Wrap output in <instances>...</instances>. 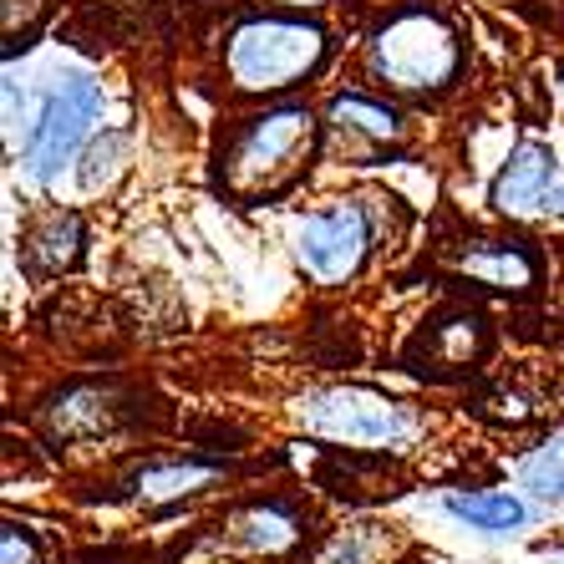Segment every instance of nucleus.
Masks as SVG:
<instances>
[{"label": "nucleus", "instance_id": "obj_1", "mask_svg": "<svg viewBox=\"0 0 564 564\" xmlns=\"http://www.w3.org/2000/svg\"><path fill=\"white\" fill-rule=\"evenodd\" d=\"M321 62V31L301 21H245L229 41V72L239 87L264 93V87H290Z\"/></svg>", "mask_w": 564, "mask_h": 564}, {"label": "nucleus", "instance_id": "obj_2", "mask_svg": "<svg viewBox=\"0 0 564 564\" xmlns=\"http://www.w3.org/2000/svg\"><path fill=\"white\" fill-rule=\"evenodd\" d=\"M311 143H315V128H311V112H301V107L254 118L250 128L239 132L235 153H229V188L235 194H260V188L270 194L311 158Z\"/></svg>", "mask_w": 564, "mask_h": 564}, {"label": "nucleus", "instance_id": "obj_3", "mask_svg": "<svg viewBox=\"0 0 564 564\" xmlns=\"http://www.w3.org/2000/svg\"><path fill=\"white\" fill-rule=\"evenodd\" d=\"M377 66L397 87H443L458 66V46L447 36V26L427 11H402L377 41Z\"/></svg>", "mask_w": 564, "mask_h": 564}, {"label": "nucleus", "instance_id": "obj_4", "mask_svg": "<svg viewBox=\"0 0 564 564\" xmlns=\"http://www.w3.org/2000/svg\"><path fill=\"white\" fill-rule=\"evenodd\" d=\"M305 427H315L330 443L351 447H387L412 427V417L397 408L392 397L361 392V387H336L305 402Z\"/></svg>", "mask_w": 564, "mask_h": 564}, {"label": "nucleus", "instance_id": "obj_5", "mask_svg": "<svg viewBox=\"0 0 564 564\" xmlns=\"http://www.w3.org/2000/svg\"><path fill=\"white\" fill-rule=\"evenodd\" d=\"M102 112V93H97V82L87 77H62L56 82V93L46 97L41 107V122L31 132V148H26V163L36 178H56V173L72 163V153L82 148L87 128L97 122Z\"/></svg>", "mask_w": 564, "mask_h": 564}, {"label": "nucleus", "instance_id": "obj_6", "mask_svg": "<svg viewBox=\"0 0 564 564\" xmlns=\"http://www.w3.org/2000/svg\"><path fill=\"white\" fill-rule=\"evenodd\" d=\"M367 250H371V224L356 204L305 214L295 224V254L321 285H341L346 275H356Z\"/></svg>", "mask_w": 564, "mask_h": 564}, {"label": "nucleus", "instance_id": "obj_7", "mask_svg": "<svg viewBox=\"0 0 564 564\" xmlns=\"http://www.w3.org/2000/svg\"><path fill=\"white\" fill-rule=\"evenodd\" d=\"M560 184V169H554V153L544 143H519L503 163V173L494 178V204L499 214L513 219H529V214H550V194Z\"/></svg>", "mask_w": 564, "mask_h": 564}, {"label": "nucleus", "instance_id": "obj_8", "mask_svg": "<svg viewBox=\"0 0 564 564\" xmlns=\"http://www.w3.org/2000/svg\"><path fill=\"white\" fill-rule=\"evenodd\" d=\"M458 270L494 290H529L539 280V260L513 239H478L473 250H463Z\"/></svg>", "mask_w": 564, "mask_h": 564}, {"label": "nucleus", "instance_id": "obj_9", "mask_svg": "<svg viewBox=\"0 0 564 564\" xmlns=\"http://www.w3.org/2000/svg\"><path fill=\"white\" fill-rule=\"evenodd\" d=\"M447 513L463 519V524L484 529V534H513V529H524L529 509L513 494H499V488H484V494H453L447 499Z\"/></svg>", "mask_w": 564, "mask_h": 564}, {"label": "nucleus", "instance_id": "obj_10", "mask_svg": "<svg viewBox=\"0 0 564 564\" xmlns=\"http://www.w3.org/2000/svg\"><path fill=\"white\" fill-rule=\"evenodd\" d=\"M26 250H31V264H36V270L56 275L62 264L77 260V250H82V219H77V214H52V219L31 235Z\"/></svg>", "mask_w": 564, "mask_h": 564}, {"label": "nucleus", "instance_id": "obj_11", "mask_svg": "<svg viewBox=\"0 0 564 564\" xmlns=\"http://www.w3.org/2000/svg\"><path fill=\"white\" fill-rule=\"evenodd\" d=\"M330 118L341 122V128L351 122L356 132H371V138H397V132H402V118H397L392 107H377V102H367V97H336Z\"/></svg>", "mask_w": 564, "mask_h": 564}, {"label": "nucleus", "instance_id": "obj_12", "mask_svg": "<svg viewBox=\"0 0 564 564\" xmlns=\"http://www.w3.org/2000/svg\"><path fill=\"white\" fill-rule=\"evenodd\" d=\"M524 484L534 488L539 499H554L564 503V437H554V443H544L534 453V458L524 463Z\"/></svg>", "mask_w": 564, "mask_h": 564}, {"label": "nucleus", "instance_id": "obj_13", "mask_svg": "<svg viewBox=\"0 0 564 564\" xmlns=\"http://www.w3.org/2000/svg\"><path fill=\"white\" fill-rule=\"evenodd\" d=\"M209 468H198V463H178V468H153L143 473V484H163L158 494H188V484H198Z\"/></svg>", "mask_w": 564, "mask_h": 564}, {"label": "nucleus", "instance_id": "obj_14", "mask_svg": "<svg viewBox=\"0 0 564 564\" xmlns=\"http://www.w3.org/2000/svg\"><path fill=\"white\" fill-rule=\"evenodd\" d=\"M0 564H36V539L26 529L6 524L0 529Z\"/></svg>", "mask_w": 564, "mask_h": 564}, {"label": "nucleus", "instance_id": "obj_15", "mask_svg": "<svg viewBox=\"0 0 564 564\" xmlns=\"http://www.w3.org/2000/svg\"><path fill=\"white\" fill-rule=\"evenodd\" d=\"M560 564H564V560H560Z\"/></svg>", "mask_w": 564, "mask_h": 564}]
</instances>
